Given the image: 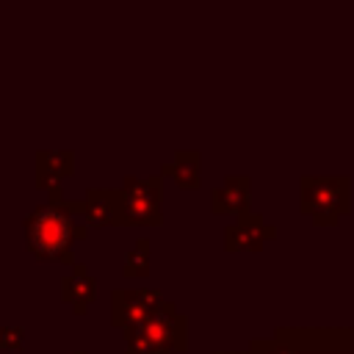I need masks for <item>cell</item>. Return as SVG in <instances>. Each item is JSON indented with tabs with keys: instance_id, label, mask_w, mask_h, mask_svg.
Returning a JSON list of instances; mask_svg holds the SVG:
<instances>
[{
	"instance_id": "9c48e42d",
	"label": "cell",
	"mask_w": 354,
	"mask_h": 354,
	"mask_svg": "<svg viewBox=\"0 0 354 354\" xmlns=\"http://www.w3.org/2000/svg\"><path fill=\"white\" fill-rule=\"evenodd\" d=\"M122 274L124 277H147L149 274V238L147 235L136 238V243L124 252Z\"/></svg>"
},
{
	"instance_id": "277c9868",
	"label": "cell",
	"mask_w": 354,
	"mask_h": 354,
	"mask_svg": "<svg viewBox=\"0 0 354 354\" xmlns=\"http://www.w3.org/2000/svg\"><path fill=\"white\" fill-rule=\"evenodd\" d=\"M144 329L169 351V354H180L185 351V315L177 313V307L171 301H163L149 321H144Z\"/></svg>"
},
{
	"instance_id": "7a4b0ae2",
	"label": "cell",
	"mask_w": 354,
	"mask_h": 354,
	"mask_svg": "<svg viewBox=\"0 0 354 354\" xmlns=\"http://www.w3.org/2000/svg\"><path fill=\"white\" fill-rule=\"evenodd\" d=\"M116 191V207H119V227L133 224H163L160 196H163V174L155 171L144 180L127 174Z\"/></svg>"
},
{
	"instance_id": "6da1fadb",
	"label": "cell",
	"mask_w": 354,
	"mask_h": 354,
	"mask_svg": "<svg viewBox=\"0 0 354 354\" xmlns=\"http://www.w3.org/2000/svg\"><path fill=\"white\" fill-rule=\"evenodd\" d=\"M77 213H83V202L64 199L61 188L47 191V199L41 205L30 207L22 218L25 249L36 260L75 266L77 260L72 254V243L88 235L86 221H75Z\"/></svg>"
},
{
	"instance_id": "5b68a950",
	"label": "cell",
	"mask_w": 354,
	"mask_h": 354,
	"mask_svg": "<svg viewBox=\"0 0 354 354\" xmlns=\"http://www.w3.org/2000/svg\"><path fill=\"white\" fill-rule=\"evenodd\" d=\"M75 171V152L72 149H39L36 152V185L44 191L61 188L66 177Z\"/></svg>"
},
{
	"instance_id": "3957f363",
	"label": "cell",
	"mask_w": 354,
	"mask_h": 354,
	"mask_svg": "<svg viewBox=\"0 0 354 354\" xmlns=\"http://www.w3.org/2000/svg\"><path fill=\"white\" fill-rule=\"evenodd\" d=\"M163 301L166 299H163V293L158 288H136V290L116 288L111 293V324L124 332L127 326H136V324L149 321V315Z\"/></svg>"
},
{
	"instance_id": "52a82bcc",
	"label": "cell",
	"mask_w": 354,
	"mask_h": 354,
	"mask_svg": "<svg viewBox=\"0 0 354 354\" xmlns=\"http://www.w3.org/2000/svg\"><path fill=\"white\" fill-rule=\"evenodd\" d=\"M83 218L86 227H119V207L113 188H88L83 199Z\"/></svg>"
},
{
	"instance_id": "ba28073f",
	"label": "cell",
	"mask_w": 354,
	"mask_h": 354,
	"mask_svg": "<svg viewBox=\"0 0 354 354\" xmlns=\"http://www.w3.org/2000/svg\"><path fill=\"white\" fill-rule=\"evenodd\" d=\"M199 171H202L199 152H174V158L160 166V174H171L180 188H196Z\"/></svg>"
},
{
	"instance_id": "30bf717a",
	"label": "cell",
	"mask_w": 354,
	"mask_h": 354,
	"mask_svg": "<svg viewBox=\"0 0 354 354\" xmlns=\"http://www.w3.org/2000/svg\"><path fill=\"white\" fill-rule=\"evenodd\" d=\"M246 205V180L230 177L224 185L213 188V207L216 210H232Z\"/></svg>"
},
{
	"instance_id": "8fae6325",
	"label": "cell",
	"mask_w": 354,
	"mask_h": 354,
	"mask_svg": "<svg viewBox=\"0 0 354 354\" xmlns=\"http://www.w3.org/2000/svg\"><path fill=\"white\" fill-rule=\"evenodd\" d=\"M122 335H124V343H127L124 354H169V351L144 329V324L127 326Z\"/></svg>"
},
{
	"instance_id": "7c38bea8",
	"label": "cell",
	"mask_w": 354,
	"mask_h": 354,
	"mask_svg": "<svg viewBox=\"0 0 354 354\" xmlns=\"http://www.w3.org/2000/svg\"><path fill=\"white\" fill-rule=\"evenodd\" d=\"M25 346V326H0V348H22Z\"/></svg>"
},
{
	"instance_id": "8992f818",
	"label": "cell",
	"mask_w": 354,
	"mask_h": 354,
	"mask_svg": "<svg viewBox=\"0 0 354 354\" xmlns=\"http://www.w3.org/2000/svg\"><path fill=\"white\" fill-rule=\"evenodd\" d=\"M61 299L72 307V313L83 315L88 310V304L97 299V277L77 260L72 266V271L61 279Z\"/></svg>"
},
{
	"instance_id": "4fadbf2b",
	"label": "cell",
	"mask_w": 354,
	"mask_h": 354,
	"mask_svg": "<svg viewBox=\"0 0 354 354\" xmlns=\"http://www.w3.org/2000/svg\"><path fill=\"white\" fill-rule=\"evenodd\" d=\"M72 354H86V351H72Z\"/></svg>"
}]
</instances>
